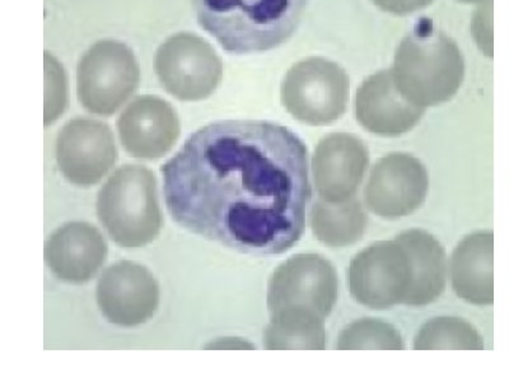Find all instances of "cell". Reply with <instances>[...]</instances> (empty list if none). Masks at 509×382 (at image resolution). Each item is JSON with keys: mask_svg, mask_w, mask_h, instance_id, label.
Returning <instances> with one entry per match:
<instances>
[{"mask_svg": "<svg viewBox=\"0 0 509 382\" xmlns=\"http://www.w3.org/2000/svg\"><path fill=\"white\" fill-rule=\"evenodd\" d=\"M160 172L171 217L206 240L271 256L305 233L308 153L288 127L251 120L209 124Z\"/></svg>", "mask_w": 509, "mask_h": 382, "instance_id": "obj_1", "label": "cell"}, {"mask_svg": "<svg viewBox=\"0 0 509 382\" xmlns=\"http://www.w3.org/2000/svg\"><path fill=\"white\" fill-rule=\"evenodd\" d=\"M308 0H192L199 25L227 53L250 55L284 43Z\"/></svg>", "mask_w": 509, "mask_h": 382, "instance_id": "obj_2", "label": "cell"}, {"mask_svg": "<svg viewBox=\"0 0 509 382\" xmlns=\"http://www.w3.org/2000/svg\"><path fill=\"white\" fill-rule=\"evenodd\" d=\"M391 73L407 102L422 108L439 106L452 100L464 82V55L432 19L420 18L397 48Z\"/></svg>", "mask_w": 509, "mask_h": 382, "instance_id": "obj_3", "label": "cell"}, {"mask_svg": "<svg viewBox=\"0 0 509 382\" xmlns=\"http://www.w3.org/2000/svg\"><path fill=\"white\" fill-rule=\"evenodd\" d=\"M97 215L116 245L142 248L157 238L162 228L157 177L142 165L116 170L97 195Z\"/></svg>", "mask_w": 509, "mask_h": 382, "instance_id": "obj_4", "label": "cell"}, {"mask_svg": "<svg viewBox=\"0 0 509 382\" xmlns=\"http://www.w3.org/2000/svg\"><path fill=\"white\" fill-rule=\"evenodd\" d=\"M349 77L335 61L312 56L294 64L280 87V100L295 120L311 126H327L345 114Z\"/></svg>", "mask_w": 509, "mask_h": 382, "instance_id": "obj_5", "label": "cell"}, {"mask_svg": "<svg viewBox=\"0 0 509 382\" xmlns=\"http://www.w3.org/2000/svg\"><path fill=\"white\" fill-rule=\"evenodd\" d=\"M139 82L136 58L129 46L119 41H98L78 63V100L95 115H113L134 95Z\"/></svg>", "mask_w": 509, "mask_h": 382, "instance_id": "obj_6", "label": "cell"}, {"mask_svg": "<svg viewBox=\"0 0 509 382\" xmlns=\"http://www.w3.org/2000/svg\"><path fill=\"white\" fill-rule=\"evenodd\" d=\"M339 297L336 269L317 254H298L283 262L271 275L267 288L270 315L298 310L326 320Z\"/></svg>", "mask_w": 509, "mask_h": 382, "instance_id": "obj_7", "label": "cell"}, {"mask_svg": "<svg viewBox=\"0 0 509 382\" xmlns=\"http://www.w3.org/2000/svg\"><path fill=\"white\" fill-rule=\"evenodd\" d=\"M154 68L162 87L188 102L212 96L223 77L222 59L214 48L189 32L171 36L159 46Z\"/></svg>", "mask_w": 509, "mask_h": 382, "instance_id": "obj_8", "label": "cell"}, {"mask_svg": "<svg viewBox=\"0 0 509 382\" xmlns=\"http://www.w3.org/2000/svg\"><path fill=\"white\" fill-rule=\"evenodd\" d=\"M348 280L358 303L369 310H388L404 303L409 293V255L397 240L373 243L352 260Z\"/></svg>", "mask_w": 509, "mask_h": 382, "instance_id": "obj_9", "label": "cell"}, {"mask_svg": "<svg viewBox=\"0 0 509 382\" xmlns=\"http://www.w3.org/2000/svg\"><path fill=\"white\" fill-rule=\"evenodd\" d=\"M427 168L409 153H389L376 162L364 189V201L373 214L384 219L407 217L427 197Z\"/></svg>", "mask_w": 509, "mask_h": 382, "instance_id": "obj_10", "label": "cell"}, {"mask_svg": "<svg viewBox=\"0 0 509 382\" xmlns=\"http://www.w3.org/2000/svg\"><path fill=\"white\" fill-rule=\"evenodd\" d=\"M56 161L59 170L73 185H96L118 161L112 130L107 124L92 119L70 120L58 134Z\"/></svg>", "mask_w": 509, "mask_h": 382, "instance_id": "obj_11", "label": "cell"}, {"mask_svg": "<svg viewBox=\"0 0 509 382\" xmlns=\"http://www.w3.org/2000/svg\"><path fill=\"white\" fill-rule=\"evenodd\" d=\"M98 308L108 322L132 327L152 319L159 305V285L143 265L123 260L105 269L97 282Z\"/></svg>", "mask_w": 509, "mask_h": 382, "instance_id": "obj_12", "label": "cell"}, {"mask_svg": "<svg viewBox=\"0 0 509 382\" xmlns=\"http://www.w3.org/2000/svg\"><path fill=\"white\" fill-rule=\"evenodd\" d=\"M119 138L127 154L139 160H158L167 154L180 137L175 108L152 95L134 98L116 120Z\"/></svg>", "mask_w": 509, "mask_h": 382, "instance_id": "obj_13", "label": "cell"}, {"mask_svg": "<svg viewBox=\"0 0 509 382\" xmlns=\"http://www.w3.org/2000/svg\"><path fill=\"white\" fill-rule=\"evenodd\" d=\"M369 163V153L359 138L332 132L316 145L312 176L319 197L327 203L353 199Z\"/></svg>", "mask_w": 509, "mask_h": 382, "instance_id": "obj_14", "label": "cell"}, {"mask_svg": "<svg viewBox=\"0 0 509 382\" xmlns=\"http://www.w3.org/2000/svg\"><path fill=\"white\" fill-rule=\"evenodd\" d=\"M425 108L407 102L395 85L391 70L368 77L355 96V118L367 131L395 138L409 132L419 123Z\"/></svg>", "mask_w": 509, "mask_h": 382, "instance_id": "obj_15", "label": "cell"}, {"mask_svg": "<svg viewBox=\"0 0 509 382\" xmlns=\"http://www.w3.org/2000/svg\"><path fill=\"white\" fill-rule=\"evenodd\" d=\"M102 233L89 223L72 222L56 230L45 243L49 269L65 282L82 284L92 279L107 259Z\"/></svg>", "mask_w": 509, "mask_h": 382, "instance_id": "obj_16", "label": "cell"}, {"mask_svg": "<svg viewBox=\"0 0 509 382\" xmlns=\"http://www.w3.org/2000/svg\"><path fill=\"white\" fill-rule=\"evenodd\" d=\"M493 233L477 232L466 236L449 260V277L454 293L475 306L492 305Z\"/></svg>", "mask_w": 509, "mask_h": 382, "instance_id": "obj_17", "label": "cell"}, {"mask_svg": "<svg viewBox=\"0 0 509 382\" xmlns=\"http://www.w3.org/2000/svg\"><path fill=\"white\" fill-rule=\"evenodd\" d=\"M395 240L406 250L411 265V285L404 305L423 307L443 295L447 283V257L443 246L427 231L412 228Z\"/></svg>", "mask_w": 509, "mask_h": 382, "instance_id": "obj_18", "label": "cell"}, {"mask_svg": "<svg viewBox=\"0 0 509 382\" xmlns=\"http://www.w3.org/2000/svg\"><path fill=\"white\" fill-rule=\"evenodd\" d=\"M367 214L359 200L344 203L316 201L311 208L310 223L313 236L330 248L354 245L364 235Z\"/></svg>", "mask_w": 509, "mask_h": 382, "instance_id": "obj_19", "label": "cell"}, {"mask_svg": "<svg viewBox=\"0 0 509 382\" xmlns=\"http://www.w3.org/2000/svg\"><path fill=\"white\" fill-rule=\"evenodd\" d=\"M264 347L270 350L325 349V320L307 311L288 310L272 313L269 326L264 331Z\"/></svg>", "mask_w": 509, "mask_h": 382, "instance_id": "obj_20", "label": "cell"}, {"mask_svg": "<svg viewBox=\"0 0 509 382\" xmlns=\"http://www.w3.org/2000/svg\"><path fill=\"white\" fill-rule=\"evenodd\" d=\"M481 335L471 324L454 316H439L427 322L414 340L417 350L482 349Z\"/></svg>", "mask_w": 509, "mask_h": 382, "instance_id": "obj_21", "label": "cell"}, {"mask_svg": "<svg viewBox=\"0 0 509 382\" xmlns=\"http://www.w3.org/2000/svg\"><path fill=\"white\" fill-rule=\"evenodd\" d=\"M405 344L392 325L378 319L364 318L345 327L339 334L336 349L340 350H400Z\"/></svg>", "mask_w": 509, "mask_h": 382, "instance_id": "obj_22", "label": "cell"}, {"mask_svg": "<svg viewBox=\"0 0 509 382\" xmlns=\"http://www.w3.org/2000/svg\"><path fill=\"white\" fill-rule=\"evenodd\" d=\"M67 105V80L63 65L45 53V125L58 120Z\"/></svg>", "mask_w": 509, "mask_h": 382, "instance_id": "obj_23", "label": "cell"}, {"mask_svg": "<svg viewBox=\"0 0 509 382\" xmlns=\"http://www.w3.org/2000/svg\"><path fill=\"white\" fill-rule=\"evenodd\" d=\"M383 12L395 15H407L428 7L433 0H372Z\"/></svg>", "mask_w": 509, "mask_h": 382, "instance_id": "obj_24", "label": "cell"}, {"mask_svg": "<svg viewBox=\"0 0 509 382\" xmlns=\"http://www.w3.org/2000/svg\"><path fill=\"white\" fill-rule=\"evenodd\" d=\"M458 2H462V3H475V2H480V0H458Z\"/></svg>", "mask_w": 509, "mask_h": 382, "instance_id": "obj_25", "label": "cell"}]
</instances>
